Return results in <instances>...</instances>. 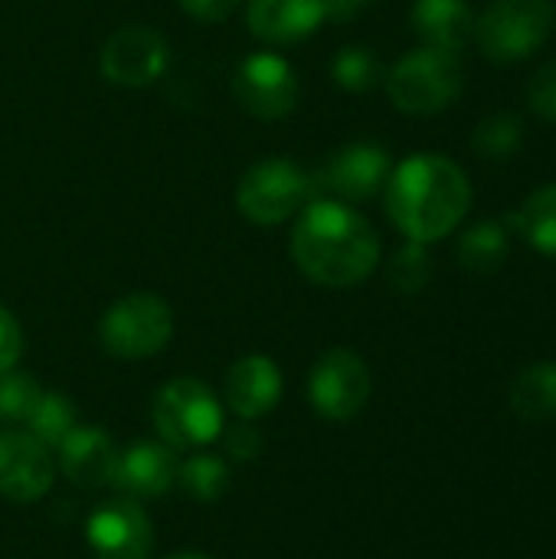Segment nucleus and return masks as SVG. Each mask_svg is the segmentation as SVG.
<instances>
[{
  "instance_id": "4",
  "label": "nucleus",
  "mask_w": 556,
  "mask_h": 559,
  "mask_svg": "<svg viewBox=\"0 0 556 559\" xmlns=\"http://www.w3.org/2000/svg\"><path fill=\"white\" fill-rule=\"evenodd\" d=\"M465 85V72L456 52L419 46L406 52L387 75V95L403 115L429 118L446 111Z\"/></svg>"
},
{
  "instance_id": "3",
  "label": "nucleus",
  "mask_w": 556,
  "mask_h": 559,
  "mask_svg": "<svg viewBox=\"0 0 556 559\" xmlns=\"http://www.w3.org/2000/svg\"><path fill=\"white\" fill-rule=\"evenodd\" d=\"M311 200H318L315 177L288 157L256 160L236 183V210L256 226H282Z\"/></svg>"
},
{
  "instance_id": "21",
  "label": "nucleus",
  "mask_w": 556,
  "mask_h": 559,
  "mask_svg": "<svg viewBox=\"0 0 556 559\" xmlns=\"http://www.w3.org/2000/svg\"><path fill=\"white\" fill-rule=\"evenodd\" d=\"M511 403L524 419H551L556 416V364H534L528 367L514 390Z\"/></svg>"
},
{
  "instance_id": "29",
  "label": "nucleus",
  "mask_w": 556,
  "mask_h": 559,
  "mask_svg": "<svg viewBox=\"0 0 556 559\" xmlns=\"http://www.w3.org/2000/svg\"><path fill=\"white\" fill-rule=\"evenodd\" d=\"M223 449L233 462H252L259 459V452L265 449V439L259 436V429L252 426H233L223 439Z\"/></svg>"
},
{
  "instance_id": "15",
  "label": "nucleus",
  "mask_w": 556,
  "mask_h": 559,
  "mask_svg": "<svg viewBox=\"0 0 556 559\" xmlns=\"http://www.w3.org/2000/svg\"><path fill=\"white\" fill-rule=\"evenodd\" d=\"M282 400V370L265 354H249L236 360L226 373V406L252 423L259 416H269Z\"/></svg>"
},
{
  "instance_id": "6",
  "label": "nucleus",
  "mask_w": 556,
  "mask_h": 559,
  "mask_svg": "<svg viewBox=\"0 0 556 559\" xmlns=\"http://www.w3.org/2000/svg\"><path fill=\"white\" fill-rule=\"evenodd\" d=\"M154 429L170 449H200L223 432V406L193 377H177L154 396Z\"/></svg>"
},
{
  "instance_id": "33",
  "label": "nucleus",
  "mask_w": 556,
  "mask_h": 559,
  "mask_svg": "<svg viewBox=\"0 0 556 559\" xmlns=\"http://www.w3.org/2000/svg\"><path fill=\"white\" fill-rule=\"evenodd\" d=\"M167 559H210V557H203V554H174V557H167Z\"/></svg>"
},
{
  "instance_id": "12",
  "label": "nucleus",
  "mask_w": 556,
  "mask_h": 559,
  "mask_svg": "<svg viewBox=\"0 0 556 559\" xmlns=\"http://www.w3.org/2000/svg\"><path fill=\"white\" fill-rule=\"evenodd\" d=\"M56 478L49 449L26 429L0 432V495L13 504L39 501Z\"/></svg>"
},
{
  "instance_id": "20",
  "label": "nucleus",
  "mask_w": 556,
  "mask_h": 559,
  "mask_svg": "<svg viewBox=\"0 0 556 559\" xmlns=\"http://www.w3.org/2000/svg\"><path fill=\"white\" fill-rule=\"evenodd\" d=\"M456 259L472 275H495L501 262L508 259V226L498 219L475 223L459 236Z\"/></svg>"
},
{
  "instance_id": "14",
  "label": "nucleus",
  "mask_w": 556,
  "mask_h": 559,
  "mask_svg": "<svg viewBox=\"0 0 556 559\" xmlns=\"http://www.w3.org/2000/svg\"><path fill=\"white\" fill-rule=\"evenodd\" d=\"M246 23L269 46H292L328 23V0H249Z\"/></svg>"
},
{
  "instance_id": "26",
  "label": "nucleus",
  "mask_w": 556,
  "mask_h": 559,
  "mask_svg": "<svg viewBox=\"0 0 556 559\" xmlns=\"http://www.w3.org/2000/svg\"><path fill=\"white\" fill-rule=\"evenodd\" d=\"M43 396V386L36 377L20 373V370H7L0 377V419L7 423H26L29 413L36 409Z\"/></svg>"
},
{
  "instance_id": "25",
  "label": "nucleus",
  "mask_w": 556,
  "mask_h": 559,
  "mask_svg": "<svg viewBox=\"0 0 556 559\" xmlns=\"http://www.w3.org/2000/svg\"><path fill=\"white\" fill-rule=\"evenodd\" d=\"M177 485L197 501H216L229 488V468L216 455H193L177 468Z\"/></svg>"
},
{
  "instance_id": "13",
  "label": "nucleus",
  "mask_w": 556,
  "mask_h": 559,
  "mask_svg": "<svg viewBox=\"0 0 556 559\" xmlns=\"http://www.w3.org/2000/svg\"><path fill=\"white\" fill-rule=\"evenodd\" d=\"M85 537L95 559H147L154 550V527L131 498L102 504L88 518Z\"/></svg>"
},
{
  "instance_id": "28",
  "label": "nucleus",
  "mask_w": 556,
  "mask_h": 559,
  "mask_svg": "<svg viewBox=\"0 0 556 559\" xmlns=\"http://www.w3.org/2000/svg\"><path fill=\"white\" fill-rule=\"evenodd\" d=\"M528 105L547 118V121H556V59H551L547 66H541L528 85Z\"/></svg>"
},
{
  "instance_id": "2",
  "label": "nucleus",
  "mask_w": 556,
  "mask_h": 559,
  "mask_svg": "<svg viewBox=\"0 0 556 559\" xmlns=\"http://www.w3.org/2000/svg\"><path fill=\"white\" fill-rule=\"evenodd\" d=\"M387 216L410 242H439L469 213L472 187L465 170L446 154H413L390 170Z\"/></svg>"
},
{
  "instance_id": "30",
  "label": "nucleus",
  "mask_w": 556,
  "mask_h": 559,
  "mask_svg": "<svg viewBox=\"0 0 556 559\" xmlns=\"http://www.w3.org/2000/svg\"><path fill=\"white\" fill-rule=\"evenodd\" d=\"M20 354H23V331H20V321L0 305V377H3L7 370L16 367Z\"/></svg>"
},
{
  "instance_id": "19",
  "label": "nucleus",
  "mask_w": 556,
  "mask_h": 559,
  "mask_svg": "<svg viewBox=\"0 0 556 559\" xmlns=\"http://www.w3.org/2000/svg\"><path fill=\"white\" fill-rule=\"evenodd\" d=\"M511 229L541 255L556 259V183H547L541 190H534L518 213L508 216Z\"/></svg>"
},
{
  "instance_id": "7",
  "label": "nucleus",
  "mask_w": 556,
  "mask_h": 559,
  "mask_svg": "<svg viewBox=\"0 0 556 559\" xmlns=\"http://www.w3.org/2000/svg\"><path fill=\"white\" fill-rule=\"evenodd\" d=\"M554 29L551 0H495L475 20V39L495 62H521L537 52Z\"/></svg>"
},
{
  "instance_id": "17",
  "label": "nucleus",
  "mask_w": 556,
  "mask_h": 559,
  "mask_svg": "<svg viewBox=\"0 0 556 559\" xmlns=\"http://www.w3.org/2000/svg\"><path fill=\"white\" fill-rule=\"evenodd\" d=\"M177 455L170 445L161 442H141L118 455V468L111 478V488L134 498H161L177 485Z\"/></svg>"
},
{
  "instance_id": "27",
  "label": "nucleus",
  "mask_w": 556,
  "mask_h": 559,
  "mask_svg": "<svg viewBox=\"0 0 556 559\" xmlns=\"http://www.w3.org/2000/svg\"><path fill=\"white\" fill-rule=\"evenodd\" d=\"M433 278V259L423 242H406L393 259H390V282L393 288L413 295L423 292Z\"/></svg>"
},
{
  "instance_id": "11",
  "label": "nucleus",
  "mask_w": 556,
  "mask_h": 559,
  "mask_svg": "<svg viewBox=\"0 0 556 559\" xmlns=\"http://www.w3.org/2000/svg\"><path fill=\"white\" fill-rule=\"evenodd\" d=\"M167 62L170 43L151 26H121L105 39L98 52L102 75L121 88H144L157 82L167 72Z\"/></svg>"
},
{
  "instance_id": "5",
  "label": "nucleus",
  "mask_w": 556,
  "mask_h": 559,
  "mask_svg": "<svg viewBox=\"0 0 556 559\" xmlns=\"http://www.w3.org/2000/svg\"><path fill=\"white\" fill-rule=\"evenodd\" d=\"M174 337V311L161 295L134 292L118 298L98 321V341L115 360H147Z\"/></svg>"
},
{
  "instance_id": "32",
  "label": "nucleus",
  "mask_w": 556,
  "mask_h": 559,
  "mask_svg": "<svg viewBox=\"0 0 556 559\" xmlns=\"http://www.w3.org/2000/svg\"><path fill=\"white\" fill-rule=\"evenodd\" d=\"M377 0H328V20L334 23H344V20H354L360 10L374 7Z\"/></svg>"
},
{
  "instance_id": "31",
  "label": "nucleus",
  "mask_w": 556,
  "mask_h": 559,
  "mask_svg": "<svg viewBox=\"0 0 556 559\" xmlns=\"http://www.w3.org/2000/svg\"><path fill=\"white\" fill-rule=\"evenodd\" d=\"M242 0H180V10L200 23H223L236 13Z\"/></svg>"
},
{
  "instance_id": "8",
  "label": "nucleus",
  "mask_w": 556,
  "mask_h": 559,
  "mask_svg": "<svg viewBox=\"0 0 556 559\" xmlns=\"http://www.w3.org/2000/svg\"><path fill=\"white\" fill-rule=\"evenodd\" d=\"M311 409L331 423L354 419L370 400V370L360 354L347 347L328 350L308 377Z\"/></svg>"
},
{
  "instance_id": "1",
  "label": "nucleus",
  "mask_w": 556,
  "mask_h": 559,
  "mask_svg": "<svg viewBox=\"0 0 556 559\" xmlns=\"http://www.w3.org/2000/svg\"><path fill=\"white\" fill-rule=\"evenodd\" d=\"M288 252L298 272L315 285L351 288L377 269L380 239L357 210L341 200L318 197L295 216Z\"/></svg>"
},
{
  "instance_id": "16",
  "label": "nucleus",
  "mask_w": 556,
  "mask_h": 559,
  "mask_svg": "<svg viewBox=\"0 0 556 559\" xmlns=\"http://www.w3.org/2000/svg\"><path fill=\"white\" fill-rule=\"evenodd\" d=\"M59 468L79 488H102L111 485L118 468V449L98 426H75L59 445Z\"/></svg>"
},
{
  "instance_id": "22",
  "label": "nucleus",
  "mask_w": 556,
  "mask_h": 559,
  "mask_svg": "<svg viewBox=\"0 0 556 559\" xmlns=\"http://www.w3.org/2000/svg\"><path fill=\"white\" fill-rule=\"evenodd\" d=\"M72 429H75V406L62 393H43L26 419V432L39 439L46 449H56Z\"/></svg>"
},
{
  "instance_id": "24",
  "label": "nucleus",
  "mask_w": 556,
  "mask_h": 559,
  "mask_svg": "<svg viewBox=\"0 0 556 559\" xmlns=\"http://www.w3.org/2000/svg\"><path fill=\"white\" fill-rule=\"evenodd\" d=\"M331 79L344 88V92H370L380 85L383 69L380 59L374 56V49L367 46H344L338 49L334 62H331Z\"/></svg>"
},
{
  "instance_id": "9",
  "label": "nucleus",
  "mask_w": 556,
  "mask_h": 559,
  "mask_svg": "<svg viewBox=\"0 0 556 559\" xmlns=\"http://www.w3.org/2000/svg\"><path fill=\"white\" fill-rule=\"evenodd\" d=\"M390 154L374 141H354L334 151L315 177V193L341 203H364L377 197L390 180Z\"/></svg>"
},
{
  "instance_id": "23",
  "label": "nucleus",
  "mask_w": 556,
  "mask_h": 559,
  "mask_svg": "<svg viewBox=\"0 0 556 559\" xmlns=\"http://www.w3.org/2000/svg\"><path fill=\"white\" fill-rule=\"evenodd\" d=\"M524 144V124L514 115H488L485 121H478L475 134H472V147L485 157V160H508L521 151Z\"/></svg>"
},
{
  "instance_id": "10",
  "label": "nucleus",
  "mask_w": 556,
  "mask_h": 559,
  "mask_svg": "<svg viewBox=\"0 0 556 559\" xmlns=\"http://www.w3.org/2000/svg\"><path fill=\"white\" fill-rule=\"evenodd\" d=\"M298 72L279 52H252L239 62L233 79L236 102L262 121L288 118L298 105Z\"/></svg>"
},
{
  "instance_id": "18",
  "label": "nucleus",
  "mask_w": 556,
  "mask_h": 559,
  "mask_svg": "<svg viewBox=\"0 0 556 559\" xmlns=\"http://www.w3.org/2000/svg\"><path fill=\"white\" fill-rule=\"evenodd\" d=\"M410 23L423 46L456 56L475 33V16L465 0H416L410 10Z\"/></svg>"
}]
</instances>
